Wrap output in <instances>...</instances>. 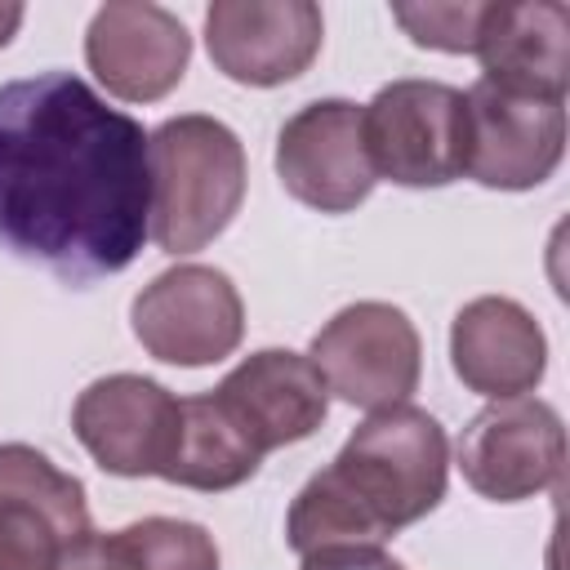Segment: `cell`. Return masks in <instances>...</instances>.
Masks as SVG:
<instances>
[{"instance_id": "obj_7", "label": "cell", "mask_w": 570, "mask_h": 570, "mask_svg": "<svg viewBox=\"0 0 570 570\" xmlns=\"http://www.w3.org/2000/svg\"><path fill=\"white\" fill-rule=\"evenodd\" d=\"M463 481L490 503H521L561 481L566 428L539 396L490 401L459 436Z\"/></svg>"}, {"instance_id": "obj_16", "label": "cell", "mask_w": 570, "mask_h": 570, "mask_svg": "<svg viewBox=\"0 0 570 570\" xmlns=\"http://www.w3.org/2000/svg\"><path fill=\"white\" fill-rule=\"evenodd\" d=\"M450 365L463 387L490 401L525 396L548 370V338L521 303L485 294L459 307L450 325Z\"/></svg>"}, {"instance_id": "obj_5", "label": "cell", "mask_w": 570, "mask_h": 570, "mask_svg": "<svg viewBox=\"0 0 570 570\" xmlns=\"http://www.w3.org/2000/svg\"><path fill=\"white\" fill-rule=\"evenodd\" d=\"M325 387L338 392L347 405L387 410L405 405L419 387L423 347L410 316L392 303H352L334 321H325L312 338L307 356Z\"/></svg>"}, {"instance_id": "obj_14", "label": "cell", "mask_w": 570, "mask_h": 570, "mask_svg": "<svg viewBox=\"0 0 570 570\" xmlns=\"http://www.w3.org/2000/svg\"><path fill=\"white\" fill-rule=\"evenodd\" d=\"M85 58L107 94L125 102H156L183 80L191 58V36L160 4L111 0L89 22Z\"/></svg>"}, {"instance_id": "obj_12", "label": "cell", "mask_w": 570, "mask_h": 570, "mask_svg": "<svg viewBox=\"0 0 570 570\" xmlns=\"http://www.w3.org/2000/svg\"><path fill=\"white\" fill-rule=\"evenodd\" d=\"M209 401L258 459L312 436L330 414V387L321 370L289 347H263L245 356L209 392Z\"/></svg>"}, {"instance_id": "obj_1", "label": "cell", "mask_w": 570, "mask_h": 570, "mask_svg": "<svg viewBox=\"0 0 570 570\" xmlns=\"http://www.w3.org/2000/svg\"><path fill=\"white\" fill-rule=\"evenodd\" d=\"M151 236L147 134L80 76L0 85V249L89 285Z\"/></svg>"}, {"instance_id": "obj_3", "label": "cell", "mask_w": 570, "mask_h": 570, "mask_svg": "<svg viewBox=\"0 0 570 570\" xmlns=\"http://www.w3.org/2000/svg\"><path fill=\"white\" fill-rule=\"evenodd\" d=\"M151 240L165 254L205 249L245 200V147L214 116H174L147 134Z\"/></svg>"}, {"instance_id": "obj_20", "label": "cell", "mask_w": 570, "mask_h": 570, "mask_svg": "<svg viewBox=\"0 0 570 570\" xmlns=\"http://www.w3.org/2000/svg\"><path fill=\"white\" fill-rule=\"evenodd\" d=\"M303 570H405L379 543H334L303 557Z\"/></svg>"}, {"instance_id": "obj_15", "label": "cell", "mask_w": 570, "mask_h": 570, "mask_svg": "<svg viewBox=\"0 0 570 570\" xmlns=\"http://www.w3.org/2000/svg\"><path fill=\"white\" fill-rule=\"evenodd\" d=\"M481 80L566 102L570 9L561 0H485L476 22Z\"/></svg>"}, {"instance_id": "obj_10", "label": "cell", "mask_w": 570, "mask_h": 570, "mask_svg": "<svg viewBox=\"0 0 570 570\" xmlns=\"http://www.w3.org/2000/svg\"><path fill=\"white\" fill-rule=\"evenodd\" d=\"M71 428L102 472L165 476V468L178 450L183 401L169 396L156 379L107 374V379H94L76 396Z\"/></svg>"}, {"instance_id": "obj_21", "label": "cell", "mask_w": 570, "mask_h": 570, "mask_svg": "<svg viewBox=\"0 0 570 570\" xmlns=\"http://www.w3.org/2000/svg\"><path fill=\"white\" fill-rule=\"evenodd\" d=\"M18 22H22V4L4 0V4H0V45H9V36L18 31Z\"/></svg>"}, {"instance_id": "obj_2", "label": "cell", "mask_w": 570, "mask_h": 570, "mask_svg": "<svg viewBox=\"0 0 570 570\" xmlns=\"http://www.w3.org/2000/svg\"><path fill=\"white\" fill-rule=\"evenodd\" d=\"M445 476L450 441L428 410H374L338 459L298 490L285 539L303 557L334 543H383L445 499Z\"/></svg>"}, {"instance_id": "obj_17", "label": "cell", "mask_w": 570, "mask_h": 570, "mask_svg": "<svg viewBox=\"0 0 570 570\" xmlns=\"http://www.w3.org/2000/svg\"><path fill=\"white\" fill-rule=\"evenodd\" d=\"M62 570H218L214 534L196 521L147 517L111 534H85Z\"/></svg>"}, {"instance_id": "obj_19", "label": "cell", "mask_w": 570, "mask_h": 570, "mask_svg": "<svg viewBox=\"0 0 570 570\" xmlns=\"http://www.w3.org/2000/svg\"><path fill=\"white\" fill-rule=\"evenodd\" d=\"M392 18L405 27V36L423 49L445 53H472L481 0H428V4H392Z\"/></svg>"}, {"instance_id": "obj_13", "label": "cell", "mask_w": 570, "mask_h": 570, "mask_svg": "<svg viewBox=\"0 0 570 570\" xmlns=\"http://www.w3.org/2000/svg\"><path fill=\"white\" fill-rule=\"evenodd\" d=\"M321 9L312 0H218L205 9L214 67L236 85H285L321 53Z\"/></svg>"}, {"instance_id": "obj_11", "label": "cell", "mask_w": 570, "mask_h": 570, "mask_svg": "<svg viewBox=\"0 0 570 570\" xmlns=\"http://www.w3.org/2000/svg\"><path fill=\"white\" fill-rule=\"evenodd\" d=\"M276 174L294 200L321 214H347L374 191L365 116L347 98H321L294 111L276 134Z\"/></svg>"}, {"instance_id": "obj_8", "label": "cell", "mask_w": 570, "mask_h": 570, "mask_svg": "<svg viewBox=\"0 0 570 570\" xmlns=\"http://www.w3.org/2000/svg\"><path fill=\"white\" fill-rule=\"evenodd\" d=\"M89 534L85 485L40 450L0 445V570H62Z\"/></svg>"}, {"instance_id": "obj_4", "label": "cell", "mask_w": 570, "mask_h": 570, "mask_svg": "<svg viewBox=\"0 0 570 570\" xmlns=\"http://www.w3.org/2000/svg\"><path fill=\"white\" fill-rule=\"evenodd\" d=\"M365 116L374 178L401 187H445L468 169V98L441 80H392Z\"/></svg>"}, {"instance_id": "obj_18", "label": "cell", "mask_w": 570, "mask_h": 570, "mask_svg": "<svg viewBox=\"0 0 570 570\" xmlns=\"http://www.w3.org/2000/svg\"><path fill=\"white\" fill-rule=\"evenodd\" d=\"M258 454L236 436V428L218 414L209 396H187L183 401V428H178V450L165 468V481L187 485V490H232L258 472Z\"/></svg>"}, {"instance_id": "obj_9", "label": "cell", "mask_w": 570, "mask_h": 570, "mask_svg": "<svg viewBox=\"0 0 570 570\" xmlns=\"http://www.w3.org/2000/svg\"><path fill=\"white\" fill-rule=\"evenodd\" d=\"M468 169L481 187L525 191L552 178L566 151V107L476 80L468 94Z\"/></svg>"}, {"instance_id": "obj_6", "label": "cell", "mask_w": 570, "mask_h": 570, "mask_svg": "<svg viewBox=\"0 0 570 570\" xmlns=\"http://www.w3.org/2000/svg\"><path fill=\"white\" fill-rule=\"evenodd\" d=\"M134 338L165 365H214L240 347L245 307L227 272L178 263L160 272L129 307Z\"/></svg>"}]
</instances>
